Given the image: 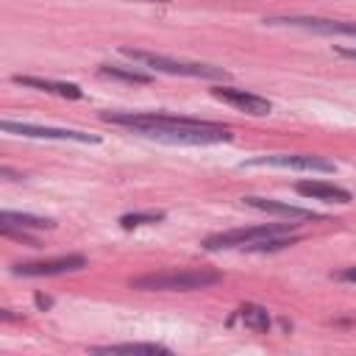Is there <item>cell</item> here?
<instances>
[{
	"label": "cell",
	"instance_id": "cell-19",
	"mask_svg": "<svg viewBox=\"0 0 356 356\" xmlns=\"http://www.w3.org/2000/svg\"><path fill=\"white\" fill-rule=\"evenodd\" d=\"M337 53L345 56V58H353V61H356V47H337Z\"/></svg>",
	"mask_w": 356,
	"mask_h": 356
},
{
	"label": "cell",
	"instance_id": "cell-1",
	"mask_svg": "<svg viewBox=\"0 0 356 356\" xmlns=\"http://www.w3.org/2000/svg\"><path fill=\"white\" fill-rule=\"evenodd\" d=\"M106 122L134 128L142 136H153L161 142H181V145H217V142H231L234 134L231 128L211 122V120H197V117H178V114H164V111H106Z\"/></svg>",
	"mask_w": 356,
	"mask_h": 356
},
{
	"label": "cell",
	"instance_id": "cell-10",
	"mask_svg": "<svg viewBox=\"0 0 356 356\" xmlns=\"http://www.w3.org/2000/svg\"><path fill=\"white\" fill-rule=\"evenodd\" d=\"M295 192L303 195V197H312V200H325V203H350V192L337 186V184H328V181H298L295 184Z\"/></svg>",
	"mask_w": 356,
	"mask_h": 356
},
{
	"label": "cell",
	"instance_id": "cell-16",
	"mask_svg": "<svg viewBox=\"0 0 356 356\" xmlns=\"http://www.w3.org/2000/svg\"><path fill=\"white\" fill-rule=\"evenodd\" d=\"M97 72L106 75V78L128 81V83H150V75H147V72H142V70H131V67H120V64H100Z\"/></svg>",
	"mask_w": 356,
	"mask_h": 356
},
{
	"label": "cell",
	"instance_id": "cell-8",
	"mask_svg": "<svg viewBox=\"0 0 356 356\" xmlns=\"http://www.w3.org/2000/svg\"><path fill=\"white\" fill-rule=\"evenodd\" d=\"M211 95H214L217 100H222V103H231V106H236V108L253 114V117L270 114V108H273V103H270L267 97L253 95V92H245V89H236V86H214Z\"/></svg>",
	"mask_w": 356,
	"mask_h": 356
},
{
	"label": "cell",
	"instance_id": "cell-5",
	"mask_svg": "<svg viewBox=\"0 0 356 356\" xmlns=\"http://www.w3.org/2000/svg\"><path fill=\"white\" fill-rule=\"evenodd\" d=\"M267 25H289V28H303L312 33L323 36H350L356 39V22L348 19H325V17H267Z\"/></svg>",
	"mask_w": 356,
	"mask_h": 356
},
{
	"label": "cell",
	"instance_id": "cell-11",
	"mask_svg": "<svg viewBox=\"0 0 356 356\" xmlns=\"http://www.w3.org/2000/svg\"><path fill=\"white\" fill-rule=\"evenodd\" d=\"M245 203L250 209H259V211H267V214H281V217H289V220H323V214H317L312 209L281 203V200H270V197H245Z\"/></svg>",
	"mask_w": 356,
	"mask_h": 356
},
{
	"label": "cell",
	"instance_id": "cell-21",
	"mask_svg": "<svg viewBox=\"0 0 356 356\" xmlns=\"http://www.w3.org/2000/svg\"><path fill=\"white\" fill-rule=\"evenodd\" d=\"M147 3H167V0H147Z\"/></svg>",
	"mask_w": 356,
	"mask_h": 356
},
{
	"label": "cell",
	"instance_id": "cell-9",
	"mask_svg": "<svg viewBox=\"0 0 356 356\" xmlns=\"http://www.w3.org/2000/svg\"><path fill=\"white\" fill-rule=\"evenodd\" d=\"M86 267V259L72 253V256H58V259H47V261H19L14 264L17 275H61V273H72Z\"/></svg>",
	"mask_w": 356,
	"mask_h": 356
},
{
	"label": "cell",
	"instance_id": "cell-3",
	"mask_svg": "<svg viewBox=\"0 0 356 356\" xmlns=\"http://www.w3.org/2000/svg\"><path fill=\"white\" fill-rule=\"evenodd\" d=\"M122 56L139 61L142 67H150L156 72H167V75H186V78H206V81H225L228 70L214 67V64H200V61H181V58H170L161 53H150V50H136V47H122Z\"/></svg>",
	"mask_w": 356,
	"mask_h": 356
},
{
	"label": "cell",
	"instance_id": "cell-14",
	"mask_svg": "<svg viewBox=\"0 0 356 356\" xmlns=\"http://www.w3.org/2000/svg\"><path fill=\"white\" fill-rule=\"evenodd\" d=\"M236 317L245 323V328H250L256 334H267V328H270V314L259 303H242L236 309Z\"/></svg>",
	"mask_w": 356,
	"mask_h": 356
},
{
	"label": "cell",
	"instance_id": "cell-6",
	"mask_svg": "<svg viewBox=\"0 0 356 356\" xmlns=\"http://www.w3.org/2000/svg\"><path fill=\"white\" fill-rule=\"evenodd\" d=\"M0 128L6 134H17V136H31V139H58V142H100L95 134H83V131H72V128H47V125H31V122H14V120H3Z\"/></svg>",
	"mask_w": 356,
	"mask_h": 356
},
{
	"label": "cell",
	"instance_id": "cell-4",
	"mask_svg": "<svg viewBox=\"0 0 356 356\" xmlns=\"http://www.w3.org/2000/svg\"><path fill=\"white\" fill-rule=\"evenodd\" d=\"M298 222H261V225H248V228H231V231H220L203 239L206 250H231V248H248L253 250L259 242L270 239V236H281L295 231Z\"/></svg>",
	"mask_w": 356,
	"mask_h": 356
},
{
	"label": "cell",
	"instance_id": "cell-18",
	"mask_svg": "<svg viewBox=\"0 0 356 356\" xmlns=\"http://www.w3.org/2000/svg\"><path fill=\"white\" fill-rule=\"evenodd\" d=\"M339 281H353L356 284V267H345V270H339V273H334Z\"/></svg>",
	"mask_w": 356,
	"mask_h": 356
},
{
	"label": "cell",
	"instance_id": "cell-2",
	"mask_svg": "<svg viewBox=\"0 0 356 356\" xmlns=\"http://www.w3.org/2000/svg\"><path fill=\"white\" fill-rule=\"evenodd\" d=\"M222 275L217 270L209 267H197V270H161V273H147L139 278H131L134 289H161V292H189V289H203L217 284Z\"/></svg>",
	"mask_w": 356,
	"mask_h": 356
},
{
	"label": "cell",
	"instance_id": "cell-20",
	"mask_svg": "<svg viewBox=\"0 0 356 356\" xmlns=\"http://www.w3.org/2000/svg\"><path fill=\"white\" fill-rule=\"evenodd\" d=\"M36 303H39V306H50V298H44V295H36Z\"/></svg>",
	"mask_w": 356,
	"mask_h": 356
},
{
	"label": "cell",
	"instance_id": "cell-13",
	"mask_svg": "<svg viewBox=\"0 0 356 356\" xmlns=\"http://www.w3.org/2000/svg\"><path fill=\"white\" fill-rule=\"evenodd\" d=\"M0 225L3 228H19V231H42V228H53L56 222L47 217H36V214H22V211H3L0 214Z\"/></svg>",
	"mask_w": 356,
	"mask_h": 356
},
{
	"label": "cell",
	"instance_id": "cell-12",
	"mask_svg": "<svg viewBox=\"0 0 356 356\" xmlns=\"http://www.w3.org/2000/svg\"><path fill=\"white\" fill-rule=\"evenodd\" d=\"M14 83H22V86H31V89H39V92H50V95H58V97H70V100L83 97L81 86L64 83V81H44V78H33V75H14Z\"/></svg>",
	"mask_w": 356,
	"mask_h": 356
},
{
	"label": "cell",
	"instance_id": "cell-7",
	"mask_svg": "<svg viewBox=\"0 0 356 356\" xmlns=\"http://www.w3.org/2000/svg\"><path fill=\"white\" fill-rule=\"evenodd\" d=\"M245 167H284V170H306V172H334V164L314 153H278V156H261L248 161Z\"/></svg>",
	"mask_w": 356,
	"mask_h": 356
},
{
	"label": "cell",
	"instance_id": "cell-17",
	"mask_svg": "<svg viewBox=\"0 0 356 356\" xmlns=\"http://www.w3.org/2000/svg\"><path fill=\"white\" fill-rule=\"evenodd\" d=\"M161 220H164L161 211H136V214H122L120 225L125 231H131V228H139V225H147V222H161Z\"/></svg>",
	"mask_w": 356,
	"mask_h": 356
},
{
	"label": "cell",
	"instance_id": "cell-15",
	"mask_svg": "<svg viewBox=\"0 0 356 356\" xmlns=\"http://www.w3.org/2000/svg\"><path fill=\"white\" fill-rule=\"evenodd\" d=\"M95 353H170V348L156 345V342H122V345H100L95 348Z\"/></svg>",
	"mask_w": 356,
	"mask_h": 356
}]
</instances>
